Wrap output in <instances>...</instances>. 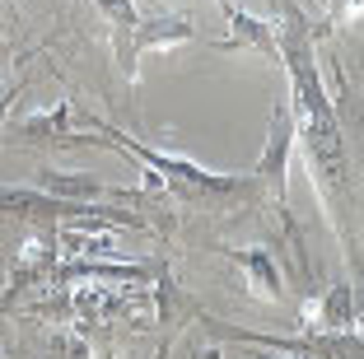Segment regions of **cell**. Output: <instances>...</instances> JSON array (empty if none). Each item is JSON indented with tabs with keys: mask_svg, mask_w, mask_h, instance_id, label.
<instances>
[{
	"mask_svg": "<svg viewBox=\"0 0 364 359\" xmlns=\"http://www.w3.org/2000/svg\"><path fill=\"white\" fill-rule=\"evenodd\" d=\"M80 122L89 127V136H80V145H98L112 149V154H131L145 168V187L164 191L168 205L182 210H262L267 205V191L252 182V173H210L201 164H192L187 154H164L159 145H145V140L127 136L122 127L103 122L94 112H80Z\"/></svg>",
	"mask_w": 364,
	"mask_h": 359,
	"instance_id": "1",
	"label": "cell"
},
{
	"mask_svg": "<svg viewBox=\"0 0 364 359\" xmlns=\"http://www.w3.org/2000/svg\"><path fill=\"white\" fill-rule=\"evenodd\" d=\"M289 159H294V112H289V98H276L271 127H267V145H262L257 164L247 168L276 210L289 205Z\"/></svg>",
	"mask_w": 364,
	"mask_h": 359,
	"instance_id": "2",
	"label": "cell"
},
{
	"mask_svg": "<svg viewBox=\"0 0 364 359\" xmlns=\"http://www.w3.org/2000/svg\"><path fill=\"white\" fill-rule=\"evenodd\" d=\"M70 117H75V103L61 98L56 107L28 112V117H19V122H5L0 145H10V149H65V145H80V136L70 131Z\"/></svg>",
	"mask_w": 364,
	"mask_h": 359,
	"instance_id": "3",
	"label": "cell"
},
{
	"mask_svg": "<svg viewBox=\"0 0 364 359\" xmlns=\"http://www.w3.org/2000/svg\"><path fill=\"white\" fill-rule=\"evenodd\" d=\"M215 252H225L229 262L243 271L247 289L262 299V304H289V285L285 271H280L271 243H215Z\"/></svg>",
	"mask_w": 364,
	"mask_h": 359,
	"instance_id": "4",
	"label": "cell"
},
{
	"mask_svg": "<svg viewBox=\"0 0 364 359\" xmlns=\"http://www.w3.org/2000/svg\"><path fill=\"white\" fill-rule=\"evenodd\" d=\"M145 289H150L154 308H159V327H164V341H159V345H173V341H178V331L192 327L196 317H201V304H196V299L178 285V275H173L168 262H154V275H150V285H145Z\"/></svg>",
	"mask_w": 364,
	"mask_h": 359,
	"instance_id": "5",
	"label": "cell"
},
{
	"mask_svg": "<svg viewBox=\"0 0 364 359\" xmlns=\"http://www.w3.org/2000/svg\"><path fill=\"white\" fill-rule=\"evenodd\" d=\"M299 322L309 331H350L360 322V285L355 280H336L309 304H299Z\"/></svg>",
	"mask_w": 364,
	"mask_h": 359,
	"instance_id": "6",
	"label": "cell"
},
{
	"mask_svg": "<svg viewBox=\"0 0 364 359\" xmlns=\"http://www.w3.org/2000/svg\"><path fill=\"white\" fill-rule=\"evenodd\" d=\"M201 28L192 23V14H168V10H150L140 14L136 23V38H131V61L140 65V56L164 52V47H182V43H196Z\"/></svg>",
	"mask_w": 364,
	"mask_h": 359,
	"instance_id": "7",
	"label": "cell"
},
{
	"mask_svg": "<svg viewBox=\"0 0 364 359\" xmlns=\"http://www.w3.org/2000/svg\"><path fill=\"white\" fill-rule=\"evenodd\" d=\"M28 187L47 191V196H61V201H80V205L122 201V191H117V187H107V182H98L94 173H80V168H52V164H43V168L33 173Z\"/></svg>",
	"mask_w": 364,
	"mask_h": 359,
	"instance_id": "8",
	"label": "cell"
},
{
	"mask_svg": "<svg viewBox=\"0 0 364 359\" xmlns=\"http://www.w3.org/2000/svg\"><path fill=\"white\" fill-rule=\"evenodd\" d=\"M94 10L103 14V23H107V38H112L117 70L127 75V85H136V61H131V38H136V23H140L136 0H94Z\"/></svg>",
	"mask_w": 364,
	"mask_h": 359,
	"instance_id": "9",
	"label": "cell"
},
{
	"mask_svg": "<svg viewBox=\"0 0 364 359\" xmlns=\"http://www.w3.org/2000/svg\"><path fill=\"white\" fill-rule=\"evenodd\" d=\"M229 19V38H220L215 43V52H262L276 61V28H271V19H257V14H247V10H225Z\"/></svg>",
	"mask_w": 364,
	"mask_h": 359,
	"instance_id": "10",
	"label": "cell"
},
{
	"mask_svg": "<svg viewBox=\"0 0 364 359\" xmlns=\"http://www.w3.org/2000/svg\"><path fill=\"white\" fill-rule=\"evenodd\" d=\"M47 350H52V359H98L94 345H89V336H85V331H75V327H52Z\"/></svg>",
	"mask_w": 364,
	"mask_h": 359,
	"instance_id": "11",
	"label": "cell"
},
{
	"mask_svg": "<svg viewBox=\"0 0 364 359\" xmlns=\"http://www.w3.org/2000/svg\"><path fill=\"white\" fill-rule=\"evenodd\" d=\"M28 94V80H14V85H5L0 89V131H5V122H10V112H14V103Z\"/></svg>",
	"mask_w": 364,
	"mask_h": 359,
	"instance_id": "12",
	"label": "cell"
},
{
	"mask_svg": "<svg viewBox=\"0 0 364 359\" xmlns=\"http://www.w3.org/2000/svg\"><path fill=\"white\" fill-rule=\"evenodd\" d=\"M19 61H23V56L14 52V43H10V38H0V70H10V65H19Z\"/></svg>",
	"mask_w": 364,
	"mask_h": 359,
	"instance_id": "13",
	"label": "cell"
},
{
	"mask_svg": "<svg viewBox=\"0 0 364 359\" xmlns=\"http://www.w3.org/2000/svg\"><path fill=\"white\" fill-rule=\"evenodd\" d=\"M192 359H225V345H196Z\"/></svg>",
	"mask_w": 364,
	"mask_h": 359,
	"instance_id": "14",
	"label": "cell"
},
{
	"mask_svg": "<svg viewBox=\"0 0 364 359\" xmlns=\"http://www.w3.org/2000/svg\"><path fill=\"white\" fill-rule=\"evenodd\" d=\"M150 359H168V345H159V350H154V355Z\"/></svg>",
	"mask_w": 364,
	"mask_h": 359,
	"instance_id": "15",
	"label": "cell"
},
{
	"mask_svg": "<svg viewBox=\"0 0 364 359\" xmlns=\"http://www.w3.org/2000/svg\"><path fill=\"white\" fill-rule=\"evenodd\" d=\"M0 359H10V355H5V350H0Z\"/></svg>",
	"mask_w": 364,
	"mask_h": 359,
	"instance_id": "16",
	"label": "cell"
}]
</instances>
